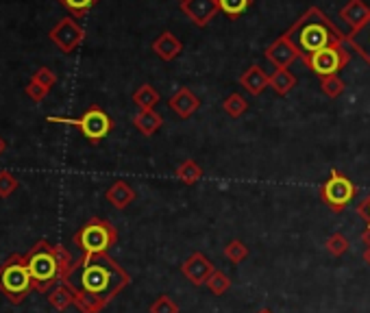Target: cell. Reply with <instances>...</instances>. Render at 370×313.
Listing matches in <instances>:
<instances>
[{"label": "cell", "instance_id": "cell-25", "mask_svg": "<svg viewBox=\"0 0 370 313\" xmlns=\"http://www.w3.org/2000/svg\"><path fill=\"white\" fill-rule=\"evenodd\" d=\"M222 109L229 118H242L248 111V102L240 96V94H229L222 102Z\"/></svg>", "mask_w": 370, "mask_h": 313}, {"label": "cell", "instance_id": "cell-28", "mask_svg": "<svg viewBox=\"0 0 370 313\" xmlns=\"http://www.w3.org/2000/svg\"><path fill=\"white\" fill-rule=\"evenodd\" d=\"M214 296H222V294H226L229 292V288H231V278L226 276L224 272H220V270H216L214 274H212V278L207 280V285H205Z\"/></svg>", "mask_w": 370, "mask_h": 313}, {"label": "cell", "instance_id": "cell-37", "mask_svg": "<svg viewBox=\"0 0 370 313\" xmlns=\"http://www.w3.org/2000/svg\"><path fill=\"white\" fill-rule=\"evenodd\" d=\"M362 242H364L366 246H370V226H366V229H364V233H362Z\"/></svg>", "mask_w": 370, "mask_h": 313}, {"label": "cell", "instance_id": "cell-23", "mask_svg": "<svg viewBox=\"0 0 370 313\" xmlns=\"http://www.w3.org/2000/svg\"><path fill=\"white\" fill-rule=\"evenodd\" d=\"M177 179L185 185H194L203 179V167L198 165L194 159H185L177 165Z\"/></svg>", "mask_w": 370, "mask_h": 313}, {"label": "cell", "instance_id": "cell-31", "mask_svg": "<svg viewBox=\"0 0 370 313\" xmlns=\"http://www.w3.org/2000/svg\"><path fill=\"white\" fill-rule=\"evenodd\" d=\"M59 3L70 11V13H74V16H85L88 13L98 0H59Z\"/></svg>", "mask_w": 370, "mask_h": 313}, {"label": "cell", "instance_id": "cell-19", "mask_svg": "<svg viewBox=\"0 0 370 313\" xmlns=\"http://www.w3.org/2000/svg\"><path fill=\"white\" fill-rule=\"evenodd\" d=\"M76 298V288H72L70 280H62L59 285H54L48 292V302L57 309V311H66L68 307L74 305Z\"/></svg>", "mask_w": 370, "mask_h": 313}, {"label": "cell", "instance_id": "cell-30", "mask_svg": "<svg viewBox=\"0 0 370 313\" xmlns=\"http://www.w3.org/2000/svg\"><path fill=\"white\" fill-rule=\"evenodd\" d=\"M349 250V240L347 235L342 233H333L329 240H327V252L331 254V257H342V254Z\"/></svg>", "mask_w": 370, "mask_h": 313}, {"label": "cell", "instance_id": "cell-26", "mask_svg": "<svg viewBox=\"0 0 370 313\" xmlns=\"http://www.w3.org/2000/svg\"><path fill=\"white\" fill-rule=\"evenodd\" d=\"M222 254L226 257V261H231V264L238 266V264H242L248 257V248H246V244L242 240H231L229 244L224 246Z\"/></svg>", "mask_w": 370, "mask_h": 313}, {"label": "cell", "instance_id": "cell-1", "mask_svg": "<svg viewBox=\"0 0 370 313\" xmlns=\"http://www.w3.org/2000/svg\"><path fill=\"white\" fill-rule=\"evenodd\" d=\"M74 270H79V290L96 296L105 305L131 285V274L107 252L83 254L79 261H74Z\"/></svg>", "mask_w": 370, "mask_h": 313}, {"label": "cell", "instance_id": "cell-2", "mask_svg": "<svg viewBox=\"0 0 370 313\" xmlns=\"http://www.w3.org/2000/svg\"><path fill=\"white\" fill-rule=\"evenodd\" d=\"M290 42L296 46L301 59L307 54H314L329 46L347 44V35L318 9L309 7L290 28L286 31Z\"/></svg>", "mask_w": 370, "mask_h": 313}, {"label": "cell", "instance_id": "cell-38", "mask_svg": "<svg viewBox=\"0 0 370 313\" xmlns=\"http://www.w3.org/2000/svg\"><path fill=\"white\" fill-rule=\"evenodd\" d=\"M364 261H366V266L370 268V246H366V250H364Z\"/></svg>", "mask_w": 370, "mask_h": 313}, {"label": "cell", "instance_id": "cell-33", "mask_svg": "<svg viewBox=\"0 0 370 313\" xmlns=\"http://www.w3.org/2000/svg\"><path fill=\"white\" fill-rule=\"evenodd\" d=\"M16 189H18V179L11 172H7V170H3L0 172V198L11 196Z\"/></svg>", "mask_w": 370, "mask_h": 313}, {"label": "cell", "instance_id": "cell-39", "mask_svg": "<svg viewBox=\"0 0 370 313\" xmlns=\"http://www.w3.org/2000/svg\"><path fill=\"white\" fill-rule=\"evenodd\" d=\"M7 150V144H5V139L3 137H0V155H3Z\"/></svg>", "mask_w": 370, "mask_h": 313}, {"label": "cell", "instance_id": "cell-34", "mask_svg": "<svg viewBox=\"0 0 370 313\" xmlns=\"http://www.w3.org/2000/svg\"><path fill=\"white\" fill-rule=\"evenodd\" d=\"M33 81H37L40 85H44L46 90H50L52 85L57 83V74H54L50 68H40V70L33 74Z\"/></svg>", "mask_w": 370, "mask_h": 313}, {"label": "cell", "instance_id": "cell-13", "mask_svg": "<svg viewBox=\"0 0 370 313\" xmlns=\"http://www.w3.org/2000/svg\"><path fill=\"white\" fill-rule=\"evenodd\" d=\"M168 107L173 109L181 120H187L201 109V98H198L190 88H179L173 96H170Z\"/></svg>", "mask_w": 370, "mask_h": 313}, {"label": "cell", "instance_id": "cell-11", "mask_svg": "<svg viewBox=\"0 0 370 313\" xmlns=\"http://www.w3.org/2000/svg\"><path fill=\"white\" fill-rule=\"evenodd\" d=\"M266 59L277 68V70H288L296 59H301V54L296 50V46L290 42V37L283 33L281 37H277L268 48H266Z\"/></svg>", "mask_w": 370, "mask_h": 313}, {"label": "cell", "instance_id": "cell-12", "mask_svg": "<svg viewBox=\"0 0 370 313\" xmlns=\"http://www.w3.org/2000/svg\"><path fill=\"white\" fill-rule=\"evenodd\" d=\"M181 11L194 26H207L220 11L218 0H181Z\"/></svg>", "mask_w": 370, "mask_h": 313}, {"label": "cell", "instance_id": "cell-6", "mask_svg": "<svg viewBox=\"0 0 370 313\" xmlns=\"http://www.w3.org/2000/svg\"><path fill=\"white\" fill-rule=\"evenodd\" d=\"M46 122L50 124H70V126H76L83 137L92 141V144H98L100 139H105L111 129H113V120L107 111H103L100 107H90L88 111L83 113L79 120L74 118H57V116H50L46 118Z\"/></svg>", "mask_w": 370, "mask_h": 313}, {"label": "cell", "instance_id": "cell-32", "mask_svg": "<svg viewBox=\"0 0 370 313\" xmlns=\"http://www.w3.org/2000/svg\"><path fill=\"white\" fill-rule=\"evenodd\" d=\"M149 313H179V305H177L173 298H170V296L161 294V296L151 305Z\"/></svg>", "mask_w": 370, "mask_h": 313}, {"label": "cell", "instance_id": "cell-8", "mask_svg": "<svg viewBox=\"0 0 370 313\" xmlns=\"http://www.w3.org/2000/svg\"><path fill=\"white\" fill-rule=\"evenodd\" d=\"M303 61L311 72L323 78V76H333L342 70L351 61V52L347 50V44H337L303 57Z\"/></svg>", "mask_w": 370, "mask_h": 313}, {"label": "cell", "instance_id": "cell-3", "mask_svg": "<svg viewBox=\"0 0 370 313\" xmlns=\"http://www.w3.org/2000/svg\"><path fill=\"white\" fill-rule=\"evenodd\" d=\"M24 257H26L28 270H31V276H33L35 292L46 294L64 280V270H62L59 257H57L54 246L48 244L46 240H40Z\"/></svg>", "mask_w": 370, "mask_h": 313}, {"label": "cell", "instance_id": "cell-10", "mask_svg": "<svg viewBox=\"0 0 370 313\" xmlns=\"http://www.w3.org/2000/svg\"><path fill=\"white\" fill-rule=\"evenodd\" d=\"M181 272L194 288H203V285H207V280L212 278L216 268L203 252H194L181 264Z\"/></svg>", "mask_w": 370, "mask_h": 313}, {"label": "cell", "instance_id": "cell-14", "mask_svg": "<svg viewBox=\"0 0 370 313\" xmlns=\"http://www.w3.org/2000/svg\"><path fill=\"white\" fill-rule=\"evenodd\" d=\"M240 85L250 96H260V94H264L266 88H270V74H266L262 66L253 64L246 72H242Z\"/></svg>", "mask_w": 370, "mask_h": 313}, {"label": "cell", "instance_id": "cell-15", "mask_svg": "<svg viewBox=\"0 0 370 313\" xmlns=\"http://www.w3.org/2000/svg\"><path fill=\"white\" fill-rule=\"evenodd\" d=\"M153 52L159 57L161 61H173L183 52V42L170 31H163L155 42H153Z\"/></svg>", "mask_w": 370, "mask_h": 313}, {"label": "cell", "instance_id": "cell-5", "mask_svg": "<svg viewBox=\"0 0 370 313\" xmlns=\"http://www.w3.org/2000/svg\"><path fill=\"white\" fill-rule=\"evenodd\" d=\"M118 242V231L109 220L92 218L74 233V246L83 254H103Z\"/></svg>", "mask_w": 370, "mask_h": 313}, {"label": "cell", "instance_id": "cell-16", "mask_svg": "<svg viewBox=\"0 0 370 313\" xmlns=\"http://www.w3.org/2000/svg\"><path fill=\"white\" fill-rule=\"evenodd\" d=\"M340 18H342L351 31H357L359 26H364L370 18V7L364 0H349V3L340 9Z\"/></svg>", "mask_w": 370, "mask_h": 313}, {"label": "cell", "instance_id": "cell-40", "mask_svg": "<svg viewBox=\"0 0 370 313\" xmlns=\"http://www.w3.org/2000/svg\"><path fill=\"white\" fill-rule=\"evenodd\" d=\"M258 313H272V311H270V309H260Z\"/></svg>", "mask_w": 370, "mask_h": 313}, {"label": "cell", "instance_id": "cell-24", "mask_svg": "<svg viewBox=\"0 0 370 313\" xmlns=\"http://www.w3.org/2000/svg\"><path fill=\"white\" fill-rule=\"evenodd\" d=\"M74 307H76L81 313H100L107 305H105L103 300H98L96 296H92V294H85V292L76 290Z\"/></svg>", "mask_w": 370, "mask_h": 313}, {"label": "cell", "instance_id": "cell-18", "mask_svg": "<svg viewBox=\"0 0 370 313\" xmlns=\"http://www.w3.org/2000/svg\"><path fill=\"white\" fill-rule=\"evenodd\" d=\"M105 198H107V203L116 209H127L135 201V189L125 181H116L105 191Z\"/></svg>", "mask_w": 370, "mask_h": 313}, {"label": "cell", "instance_id": "cell-36", "mask_svg": "<svg viewBox=\"0 0 370 313\" xmlns=\"http://www.w3.org/2000/svg\"><path fill=\"white\" fill-rule=\"evenodd\" d=\"M357 215L366 222V226H370V194L357 205Z\"/></svg>", "mask_w": 370, "mask_h": 313}, {"label": "cell", "instance_id": "cell-17", "mask_svg": "<svg viewBox=\"0 0 370 313\" xmlns=\"http://www.w3.org/2000/svg\"><path fill=\"white\" fill-rule=\"evenodd\" d=\"M347 46L357 52L362 59L370 66V18L364 26H359L357 31H351L347 35Z\"/></svg>", "mask_w": 370, "mask_h": 313}, {"label": "cell", "instance_id": "cell-20", "mask_svg": "<svg viewBox=\"0 0 370 313\" xmlns=\"http://www.w3.org/2000/svg\"><path fill=\"white\" fill-rule=\"evenodd\" d=\"M133 124H135V129H137L141 135L153 137V135L161 129L163 118L159 116V113H157L155 109H149V111H139L137 116L133 118Z\"/></svg>", "mask_w": 370, "mask_h": 313}, {"label": "cell", "instance_id": "cell-29", "mask_svg": "<svg viewBox=\"0 0 370 313\" xmlns=\"http://www.w3.org/2000/svg\"><path fill=\"white\" fill-rule=\"evenodd\" d=\"M320 88H323V92H325L329 98H337V96H342V92H345V81L340 78L337 74H333V76H323V78H320Z\"/></svg>", "mask_w": 370, "mask_h": 313}, {"label": "cell", "instance_id": "cell-22", "mask_svg": "<svg viewBox=\"0 0 370 313\" xmlns=\"http://www.w3.org/2000/svg\"><path fill=\"white\" fill-rule=\"evenodd\" d=\"M133 102L137 105L139 111H149V109H155L159 105V92L153 88V85L144 83L141 88H137L133 92Z\"/></svg>", "mask_w": 370, "mask_h": 313}, {"label": "cell", "instance_id": "cell-7", "mask_svg": "<svg viewBox=\"0 0 370 313\" xmlns=\"http://www.w3.org/2000/svg\"><path fill=\"white\" fill-rule=\"evenodd\" d=\"M355 194H357L355 183L349 177H345L342 172H337V170H331L329 179L320 185V201L333 213H342L351 205Z\"/></svg>", "mask_w": 370, "mask_h": 313}, {"label": "cell", "instance_id": "cell-35", "mask_svg": "<svg viewBox=\"0 0 370 313\" xmlns=\"http://www.w3.org/2000/svg\"><path fill=\"white\" fill-rule=\"evenodd\" d=\"M48 92H50V90H46L44 85H40V83H37V81H33V78L28 81V85H26V94L31 96L35 102H42V100L48 96Z\"/></svg>", "mask_w": 370, "mask_h": 313}, {"label": "cell", "instance_id": "cell-9", "mask_svg": "<svg viewBox=\"0 0 370 313\" xmlns=\"http://www.w3.org/2000/svg\"><path fill=\"white\" fill-rule=\"evenodd\" d=\"M85 31L72 20V18H64L59 24H57L50 31V40L57 44L62 52H72L83 44Z\"/></svg>", "mask_w": 370, "mask_h": 313}, {"label": "cell", "instance_id": "cell-4", "mask_svg": "<svg viewBox=\"0 0 370 313\" xmlns=\"http://www.w3.org/2000/svg\"><path fill=\"white\" fill-rule=\"evenodd\" d=\"M33 290V276L28 270L24 254H11V257L0 266V292L7 296L11 305H20L28 292Z\"/></svg>", "mask_w": 370, "mask_h": 313}, {"label": "cell", "instance_id": "cell-27", "mask_svg": "<svg viewBox=\"0 0 370 313\" xmlns=\"http://www.w3.org/2000/svg\"><path fill=\"white\" fill-rule=\"evenodd\" d=\"M253 5V0H218V7L222 13H226L231 20L240 18L248 7Z\"/></svg>", "mask_w": 370, "mask_h": 313}, {"label": "cell", "instance_id": "cell-21", "mask_svg": "<svg viewBox=\"0 0 370 313\" xmlns=\"http://www.w3.org/2000/svg\"><path fill=\"white\" fill-rule=\"evenodd\" d=\"M270 88L277 96H288L296 88V76L290 70H274L270 74Z\"/></svg>", "mask_w": 370, "mask_h": 313}]
</instances>
